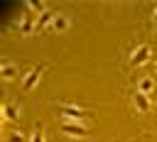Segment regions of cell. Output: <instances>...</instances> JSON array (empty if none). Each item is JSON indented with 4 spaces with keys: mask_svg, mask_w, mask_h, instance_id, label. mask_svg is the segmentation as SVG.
<instances>
[{
    "mask_svg": "<svg viewBox=\"0 0 157 142\" xmlns=\"http://www.w3.org/2000/svg\"><path fill=\"white\" fill-rule=\"evenodd\" d=\"M59 115H61V122H83L86 108H81L76 103H61L59 105Z\"/></svg>",
    "mask_w": 157,
    "mask_h": 142,
    "instance_id": "cell-1",
    "label": "cell"
},
{
    "mask_svg": "<svg viewBox=\"0 0 157 142\" xmlns=\"http://www.w3.org/2000/svg\"><path fill=\"white\" fill-rule=\"evenodd\" d=\"M150 56H152V47L150 44H137L132 51H130V66H135V69H140V66H145L147 61H150Z\"/></svg>",
    "mask_w": 157,
    "mask_h": 142,
    "instance_id": "cell-2",
    "label": "cell"
},
{
    "mask_svg": "<svg viewBox=\"0 0 157 142\" xmlns=\"http://www.w3.org/2000/svg\"><path fill=\"white\" fill-rule=\"evenodd\" d=\"M59 130H61V135H69L74 140H81V137L88 135V125L86 122H61Z\"/></svg>",
    "mask_w": 157,
    "mask_h": 142,
    "instance_id": "cell-3",
    "label": "cell"
},
{
    "mask_svg": "<svg viewBox=\"0 0 157 142\" xmlns=\"http://www.w3.org/2000/svg\"><path fill=\"white\" fill-rule=\"evenodd\" d=\"M20 76V69H17V64L12 61V59H2L0 61V78L2 81H12V78H17ZM22 78V76H20Z\"/></svg>",
    "mask_w": 157,
    "mask_h": 142,
    "instance_id": "cell-4",
    "label": "cell"
},
{
    "mask_svg": "<svg viewBox=\"0 0 157 142\" xmlns=\"http://www.w3.org/2000/svg\"><path fill=\"white\" fill-rule=\"evenodd\" d=\"M49 29H52V32H59V34L69 32V29H71V17H69L66 12H56V15H54V22H52Z\"/></svg>",
    "mask_w": 157,
    "mask_h": 142,
    "instance_id": "cell-5",
    "label": "cell"
},
{
    "mask_svg": "<svg viewBox=\"0 0 157 142\" xmlns=\"http://www.w3.org/2000/svg\"><path fill=\"white\" fill-rule=\"evenodd\" d=\"M39 76H42V66H29V71L22 76V88H25V91H32V88L37 86Z\"/></svg>",
    "mask_w": 157,
    "mask_h": 142,
    "instance_id": "cell-6",
    "label": "cell"
},
{
    "mask_svg": "<svg viewBox=\"0 0 157 142\" xmlns=\"http://www.w3.org/2000/svg\"><path fill=\"white\" fill-rule=\"evenodd\" d=\"M132 105H135V110H137L140 115H145V113L152 110V98L145 95V93H137V91H135V95H132Z\"/></svg>",
    "mask_w": 157,
    "mask_h": 142,
    "instance_id": "cell-7",
    "label": "cell"
},
{
    "mask_svg": "<svg viewBox=\"0 0 157 142\" xmlns=\"http://www.w3.org/2000/svg\"><path fill=\"white\" fill-rule=\"evenodd\" d=\"M34 29H37V17H32V15L20 17V34L22 37H29Z\"/></svg>",
    "mask_w": 157,
    "mask_h": 142,
    "instance_id": "cell-8",
    "label": "cell"
},
{
    "mask_svg": "<svg viewBox=\"0 0 157 142\" xmlns=\"http://www.w3.org/2000/svg\"><path fill=\"white\" fill-rule=\"evenodd\" d=\"M137 93L152 95V93H155V78H152V76H142V78H137Z\"/></svg>",
    "mask_w": 157,
    "mask_h": 142,
    "instance_id": "cell-9",
    "label": "cell"
},
{
    "mask_svg": "<svg viewBox=\"0 0 157 142\" xmlns=\"http://www.w3.org/2000/svg\"><path fill=\"white\" fill-rule=\"evenodd\" d=\"M0 115H2L5 122H7V120H17V118H20V108L12 105V103H2V105H0Z\"/></svg>",
    "mask_w": 157,
    "mask_h": 142,
    "instance_id": "cell-10",
    "label": "cell"
},
{
    "mask_svg": "<svg viewBox=\"0 0 157 142\" xmlns=\"http://www.w3.org/2000/svg\"><path fill=\"white\" fill-rule=\"evenodd\" d=\"M5 142H29V135H25L22 130H7L5 132Z\"/></svg>",
    "mask_w": 157,
    "mask_h": 142,
    "instance_id": "cell-11",
    "label": "cell"
},
{
    "mask_svg": "<svg viewBox=\"0 0 157 142\" xmlns=\"http://www.w3.org/2000/svg\"><path fill=\"white\" fill-rule=\"evenodd\" d=\"M54 15H56V12H49V10H47L44 15H39V17H37V29H49L52 22H54Z\"/></svg>",
    "mask_w": 157,
    "mask_h": 142,
    "instance_id": "cell-12",
    "label": "cell"
},
{
    "mask_svg": "<svg viewBox=\"0 0 157 142\" xmlns=\"http://www.w3.org/2000/svg\"><path fill=\"white\" fill-rule=\"evenodd\" d=\"M25 7H27V10H29V12H34V15H37V17H39V15H44V12H47V5H44V2H25Z\"/></svg>",
    "mask_w": 157,
    "mask_h": 142,
    "instance_id": "cell-13",
    "label": "cell"
},
{
    "mask_svg": "<svg viewBox=\"0 0 157 142\" xmlns=\"http://www.w3.org/2000/svg\"><path fill=\"white\" fill-rule=\"evenodd\" d=\"M29 142H47V135H44V130H42V127H34V130L29 132Z\"/></svg>",
    "mask_w": 157,
    "mask_h": 142,
    "instance_id": "cell-14",
    "label": "cell"
},
{
    "mask_svg": "<svg viewBox=\"0 0 157 142\" xmlns=\"http://www.w3.org/2000/svg\"><path fill=\"white\" fill-rule=\"evenodd\" d=\"M155 20H157V7H155Z\"/></svg>",
    "mask_w": 157,
    "mask_h": 142,
    "instance_id": "cell-15",
    "label": "cell"
},
{
    "mask_svg": "<svg viewBox=\"0 0 157 142\" xmlns=\"http://www.w3.org/2000/svg\"><path fill=\"white\" fill-rule=\"evenodd\" d=\"M155 103H157V100H155Z\"/></svg>",
    "mask_w": 157,
    "mask_h": 142,
    "instance_id": "cell-16",
    "label": "cell"
}]
</instances>
